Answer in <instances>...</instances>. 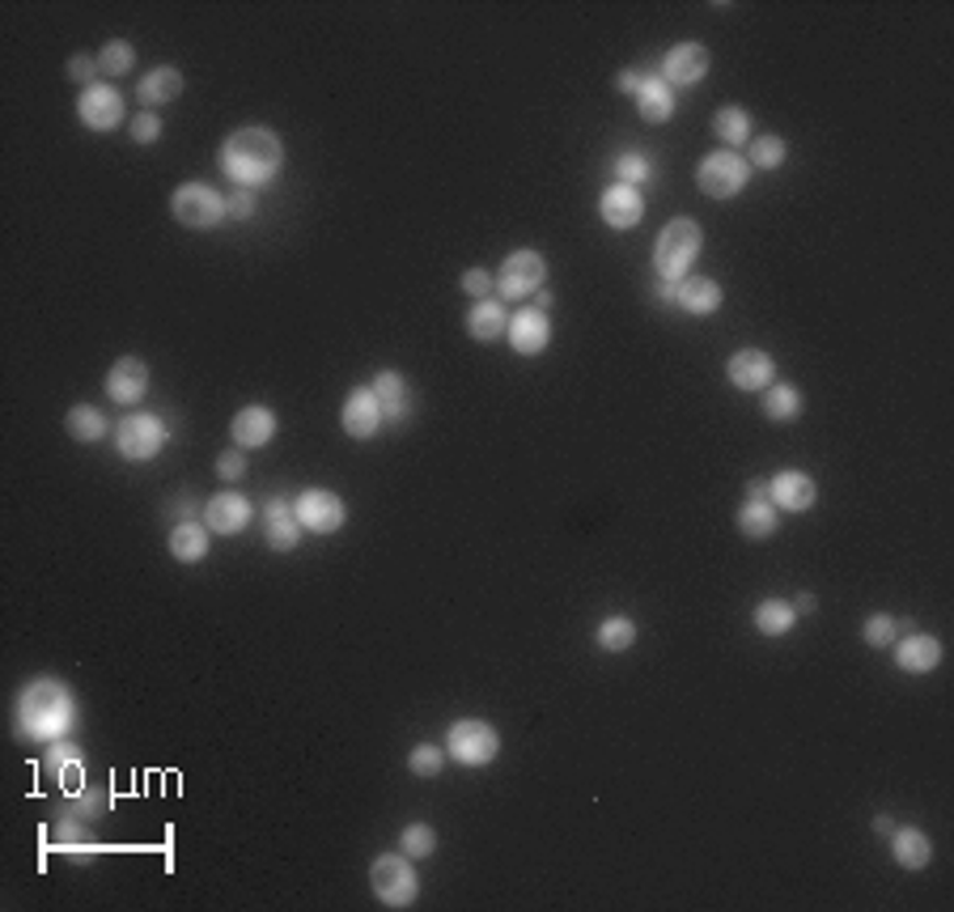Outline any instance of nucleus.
Wrapping results in <instances>:
<instances>
[{"instance_id": "bb28decb", "label": "nucleus", "mask_w": 954, "mask_h": 912, "mask_svg": "<svg viewBox=\"0 0 954 912\" xmlns=\"http://www.w3.org/2000/svg\"><path fill=\"white\" fill-rule=\"evenodd\" d=\"M636 106H640V119L667 124L670 115H674V90H670L658 72H645V81H640V90H636Z\"/></svg>"}, {"instance_id": "e433bc0d", "label": "nucleus", "mask_w": 954, "mask_h": 912, "mask_svg": "<svg viewBox=\"0 0 954 912\" xmlns=\"http://www.w3.org/2000/svg\"><path fill=\"white\" fill-rule=\"evenodd\" d=\"M636 641V624L628 616H606L599 624V646L606 653H624Z\"/></svg>"}, {"instance_id": "1a4fd4ad", "label": "nucleus", "mask_w": 954, "mask_h": 912, "mask_svg": "<svg viewBox=\"0 0 954 912\" xmlns=\"http://www.w3.org/2000/svg\"><path fill=\"white\" fill-rule=\"evenodd\" d=\"M543 281H547V260H543L540 251L522 247V251L506 255V263H501V272H497V294H501V301L535 297L543 289Z\"/></svg>"}, {"instance_id": "5701e85b", "label": "nucleus", "mask_w": 954, "mask_h": 912, "mask_svg": "<svg viewBox=\"0 0 954 912\" xmlns=\"http://www.w3.org/2000/svg\"><path fill=\"white\" fill-rule=\"evenodd\" d=\"M370 391L378 395L386 424L408 421V412H412V399H408V378H404L399 369H378V374H374V383H370Z\"/></svg>"}, {"instance_id": "ea45409f", "label": "nucleus", "mask_w": 954, "mask_h": 912, "mask_svg": "<svg viewBox=\"0 0 954 912\" xmlns=\"http://www.w3.org/2000/svg\"><path fill=\"white\" fill-rule=\"evenodd\" d=\"M649 179H654V162H649L645 153L628 149V153H620V158H615V183H628V187H645Z\"/></svg>"}, {"instance_id": "2f4dec72", "label": "nucleus", "mask_w": 954, "mask_h": 912, "mask_svg": "<svg viewBox=\"0 0 954 912\" xmlns=\"http://www.w3.org/2000/svg\"><path fill=\"white\" fill-rule=\"evenodd\" d=\"M713 132H717V140H722L726 149H742V145L751 140V115H747L742 106H722V111L713 115Z\"/></svg>"}, {"instance_id": "b1692460", "label": "nucleus", "mask_w": 954, "mask_h": 912, "mask_svg": "<svg viewBox=\"0 0 954 912\" xmlns=\"http://www.w3.org/2000/svg\"><path fill=\"white\" fill-rule=\"evenodd\" d=\"M467 335L472 340H479V344H492V340H501L506 335V327H509V310H506V301L501 297H479L476 306L467 310Z\"/></svg>"}, {"instance_id": "de8ad7c7", "label": "nucleus", "mask_w": 954, "mask_h": 912, "mask_svg": "<svg viewBox=\"0 0 954 912\" xmlns=\"http://www.w3.org/2000/svg\"><path fill=\"white\" fill-rule=\"evenodd\" d=\"M106 807H111V798H106L102 789H81V794H77V814H86V819H98Z\"/></svg>"}, {"instance_id": "f257e3e1", "label": "nucleus", "mask_w": 954, "mask_h": 912, "mask_svg": "<svg viewBox=\"0 0 954 912\" xmlns=\"http://www.w3.org/2000/svg\"><path fill=\"white\" fill-rule=\"evenodd\" d=\"M13 721H18V734H22V739H34V743L72 739L77 696H72V687L64 684V680H56V675H38V680H31V684L18 692Z\"/></svg>"}, {"instance_id": "3c124183", "label": "nucleus", "mask_w": 954, "mask_h": 912, "mask_svg": "<svg viewBox=\"0 0 954 912\" xmlns=\"http://www.w3.org/2000/svg\"><path fill=\"white\" fill-rule=\"evenodd\" d=\"M794 612H797V616H810V612H815V594H806V590H802V594H797V603H794Z\"/></svg>"}, {"instance_id": "7ed1b4c3", "label": "nucleus", "mask_w": 954, "mask_h": 912, "mask_svg": "<svg viewBox=\"0 0 954 912\" xmlns=\"http://www.w3.org/2000/svg\"><path fill=\"white\" fill-rule=\"evenodd\" d=\"M700 247H704V233L692 217H674L667 221V229L658 233L654 242V267L667 285H679L692 276V263L700 260Z\"/></svg>"}, {"instance_id": "5fc2aeb1", "label": "nucleus", "mask_w": 954, "mask_h": 912, "mask_svg": "<svg viewBox=\"0 0 954 912\" xmlns=\"http://www.w3.org/2000/svg\"><path fill=\"white\" fill-rule=\"evenodd\" d=\"M547 306H552V294H547V289H540V294H535V310H543V315H547Z\"/></svg>"}, {"instance_id": "f03ea898", "label": "nucleus", "mask_w": 954, "mask_h": 912, "mask_svg": "<svg viewBox=\"0 0 954 912\" xmlns=\"http://www.w3.org/2000/svg\"><path fill=\"white\" fill-rule=\"evenodd\" d=\"M285 170V140L272 128H238L225 136L222 145V174L234 187H268Z\"/></svg>"}, {"instance_id": "4be33fe9", "label": "nucleus", "mask_w": 954, "mask_h": 912, "mask_svg": "<svg viewBox=\"0 0 954 912\" xmlns=\"http://www.w3.org/2000/svg\"><path fill=\"white\" fill-rule=\"evenodd\" d=\"M302 522L293 514V501H268V510H263V539H268V548L272 552H293L297 544H302Z\"/></svg>"}, {"instance_id": "9d476101", "label": "nucleus", "mask_w": 954, "mask_h": 912, "mask_svg": "<svg viewBox=\"0 0 954 912\" xmlns=\"http://www.w3.org/2000/svg\"><path fill=\"white\" fill-rule=\"evenodd\" d=\"M293 514L302 522V531H310V535H336L349 518L344 501L331 489H306L293 501Z\"/></svg>"}, {"instance_id": "473e14b6", "label": "nucleus", "mask_w": 954, "mask_h": 912, "mask_svg": "<svg viewBox=\"0 0 954 912\" xmlns=\"http://www.w3.org/2000/svg\"><path fill=\"white\" fill-rule=\"evenodd\" d=\"M747 145H751V149H747V166H751V170H776V166H785V158H790V145H785V136H776V132L751 136Z\"/></svg>"}, {"instance_id": "ddd939ff", "label": "nucleus", "mask_w": 954, "mask_h": 912, "mask_svg": "<svg viewBox=\"0 0 954 912\" xmlns=\"http://www.w3.org/2000/svg\"><path fill=\"white\" fill-rule=\"evenodd\" d=\"M506 340H509V349H513L518 357H540L543 349L552 344V323H547V315H543V310H535V306H522V310H513V315H509Z\"/></svg>"}, {"instance_id": "6ab92c4d", "label": "nucleus", "mask_w": 954, "mask_h": 912, "mask_svg": "<svg viewBox=\"0 0 954 912\" xmlns=\"http://www.w3.org/2000/svg\"><path fill=\"white\" fill-rule=\"evenodd\" d=\"M599 217H603L611 229H633L640 217H645V196H640V187H628V183H611L603 187V196H599Z\"/></svg>"}, {"instance_id": "72a5a7b5", "label": "nucleus", "mask_w": 954, "mask_h": 912, "mask_svg": "<svg viewBox=\"0 0 954 912\" xmlns=\"http://www.w3.org/2000/svg\"><path fill=\"white\" fill-rule=\"evenodd\" d=\"M794 624L797 612L794 603H785V598H763L760 607H756V628H760L763 637H785Z\"/></svg>"}, {"instance_id": "0eeeda50", "label": "nucleus", "mask_w": 954, "mask_h": 912, "mask_svg": "<svg viewBox=\"0 0 954 912\" xmlns=\"http://www.w3.org/2000/svg\"><path fill=\"white\" fill-rule=\"evenodd\" d=\"M751 179V166L742 153L722 149V153H704L696 166V187L708 200H734Z\"/></svg>"}, {"instance_id": "39448f33", "label": "nucleus", "mask_w": 954, "mask_h": 912, "mask_svg": "<svg viewBox=\"0 0 954 912\" xmlns=\"http://www.w3.org/2000/svg\"><path fill=\"white\" fill-rule=\"evenodd\" d=\"M501 751V734L492 730V721L484 717H458L450 730H445V755L463 768H484L492 764Z\"/></svg>"}, {"instance_id": "393cba45", "label": "nucleus", "mask_w": 954, "mask_h": 912, "mask_svg": "<svg viewBox=\"0 0 954 912\" xmlns=\"http://www.w3.org/2000/svg\"><path fill=\"white\" fill-rule=\"evenodd\" d=\"M722 301H726V294H722V285L713 276H688V281H679V294H674V306H683L696 319L717 315Z\"/></svg>"}, {"instance_id": "a211bd4d", "label": "nucleus", "mask_w": 954, "mask_h": 912, "mask_svg": "<svg viewBox=\"0 0 954 912\" xmlns=\"http://www.w3.org/2000/svg\"><path fill=\"white\" fill-rule=\"evenodd\" d=\"M254 518L251 501L242 497V492H217V497H208V505H204V526L213 531V535H238V531H247Z\"/></svg>"}, {"instance_id": "c03bdc74", "label": "nucleus", "mask_w": 954, "mask_h": 912, "mask_svg": "<svg viewBox=\"0 0 954 912\" xmlns=\"http://www.w3.org/2000/svg\"><path fill=\"white\" fill-rule=\"evenodd\" d=\"M458 285H463V294H472L479 301V297H492V289H497V276H488L484 267H467Z\"/></svg>"}, {"instance_id": "8fccbe9b", "label": "nucleus", "mask_w": 954, "mask_h": 912, "mask_svg": "<svg viewBox=\"0 0 954 912\" xmlns=\"http://www.w3.org/2000/svg\"><path fill=\"white\" fill-rule=\"evenodd\" d=\"M640 81H645V72H640V68H624V72L615 77V90H620V94H633V99H636Z\"/></svg>"}, {"instance_id": "423d86ee", "label": "nucleus", "mask_w": 954, "mask_h": 912, "mask_svg": "<svg viewBox=\"0 0 954 912\" xmlns=\"http://www.w3.org/2000/svg\"><path fill=\"white\" fill-rule=\"evenodd\" d=\"M170 442V424L154 417V412H132L120 421L115 429V451L127 458V463H149V458L161 455V446Z\"/></svg>"}, {"instance_id": "49530a36", "label": "nucleus", "mask_w": 954, "mask_h": 912, "mask_svg": "<svg viewBox=\"0 0 954 912\" xmlns=\"http://www.w3.org/2000/svg\"><path fill=\"white\" fill-rule=\"evenodd\" d=\"M217 476H222L225 485H234V480H242L247 476V458H242V451L234 446V451H225V455H217Z\"/></svg>"}, {"instance_id": "09e8293b", "label": "nucleus", "mask_w": 954, "mask_h": 912, "mask_svg": "<svg viewBox=\"0 0 954 912\" xmlns=\"http://www.w3.org/2000/svg\"><path fill=\"white\" fill-rule=\"evenodd\" d=\"M225 213H229V217H238V221H251V217H254V196L247 192V187H238L234 196H225Z\"/></svg>"}, {"instance_id": "9b49d317", "label": "nucleus", "mask_w": 954, "mask_h": 912, "mask_svg": "<svg viewBox=\"0 0 954 912\" xmlns=\"http://www.w3.org/2000/svg\"><path fill=\"white\" fill-rule=\"evenodd\" d=\"M704 72H708V47L704 43H674L667 56H662V81H667L670 90H692L704 81Z\"/></svg>"}, {"instance_id": "37998d69", "label": "nucleus", "mask_w": 954, "mask_h": 912, "mask_svg": "<svg viewBox=\"0 0 954 912\" xmlns=\"http://www.w3.org/2000/svg\"><path fill=\"white\" fill-rule=\"evenodd\" d=\"M127 132L136 145H154V140H161V119L154 111H140L136 119H127Z\"/></svg>"}, {"instance_id": "20e7f679", "label": "nucleus", "mask_w": 954, "mask_h": 912, "mask_svg": "<svg viewBox=\"0 0 954 912\" xmlns=\"http://www.w3.org/2000/svg\"><path fill=\"white\" fill-rule=\"evenodd\" d=\"M370 887L378 896L382 909H412L420 896V879L408 853H382L370 866Z\"/></svg>"}, {"instance_id": "c756f323", "label": "nucleus", "mask_w": 954, "mask_h": 912, "mask_svg": "<svg viewBox=\"0 0 954 912\" xmlns=\"http://www.w3.org/2000/svg\"><path fill=\"white\" fill-rule=\"evenodd\" d=\"M136 94H140V102H145V106L174 102L179 94H183V72H179V68H170V65L149 68V72L140 77V86H136Z\"/></svg>"}, {"instance_id": "c9c22d12", "label": "nucleus", "mask_w": 954, "mask_h": 912, "mask_svg": "<svg viewBox=\"0 0 954 912\" xmlns=\"http://www.w3.org/2000/svg\"><path fill=\"white\" fill-rule=\"evenodd\" d=\"M47 773H56L64 785H72V773L86 764V751L77 748L72 739H60V743H47V755H43Z\"/></svg>"}, {"instance_id": "4c0bfd02", "label": "nucleus", "mask_w": 954, "mask_h": 912, "mask_svg": "<svg viewBox=\"0 0 954 912\" xmlns=\"http://www.w3.org/2000/svg\"><path fill=\"white\" fill-rule=\"evenodd\" d=\"M132 65H136V47H132L127 38H111V43L102 47V56H98L102 77H127Z\"/></svg>"}, {"instance_id": "f8f14e48", "label": "nucleus", "mask_w": 954, "mask_h": 912, "mask_svg": "<svg viewBox=\"0 0 954 912\" xmlns=\"http://www.w3.org/2000/svg\"><path fill=\"white\" fill-rule=\"evenodd\" d=\"M77 119L86 124L90 132H115L124 124V99H120V90L115 86H90V90H81V99H77Z\"/></svg>"}, {"instance_id": "58836bf2", "label": "nucleus", "mask_w": 954, "mask_h": 912, "mask_svg": "<svg viewBox=\"0 0 954 912\" xmlns=\"http://www.w3.org/2000/svg\"><path fill=\"white\" fill-rule=\"evenodd\" d=\"M399 853H408L412 862L433 857V853H438V832H433L429 823H408V828L399 832Z\"/></svg>"}, {"instance_id": "412c9836", "label": "nucleus", "mask_w": 954, "mask_h": 912, "mask_svg": "<svg viewBox=\"0 0 954 912\" xmlns=\"http://www.w3.org/2000/svg\"><path fill=\"white\" fill-rule=\"evenodd\" d=\"M895 666L904 675H933L942 666V641L929 637V632H908L899 646H895Z\"/></svg>"}, {"instance_id": "79ce46f5", "label": "nucleus", "mask_w": 954, "mask_h": 912, "mask_svg": "<svg viewBox=\"0 0 954 912\" xmlns=\"http://www.w3.org/2000/svg\"><path fill=\"white\" fill-rule=\"evenodd\" d=\"M895 632H899V624H895L887 612H874V616L861 624V637H865L870 650H887V646H895Z\"/></svg>"}, {"instance_id": "864d4df0", "label": "nucleus", "mask_w": 954, "mask_h": 912, "mask_svg": "<svg viewBox=\"0 0 954 912\" xmlns=\"http://www.w3.org/2000/svg\"><path fill=\"white\" fill-rule=\"evenodd\" d=\"M874 832H878V836H890V832H895V823H890V814H878V819H874Z\"/></svg>"}, {"instance_id": "dca6fc26", "label": "nucleus", "mask_w": 954, "mask_h": 912, "mask_svg": "<svg viewBox=\"0 0 954 912\" xmlns=\"http://www.w3.org/2000/svg\"><path fill=\"white\" fill-rule=\"evenodd\" d=\"M229 433H234V446H238V451H263V446L276 437V412L263 408V403H247V408L234 412Z\"/></svg>"}, {"instance_id": "7c9ffc66", "label": "nucleus", "mask_w": 954, "mask_h": 912, "mask_svg": "<svg viewBox=\"0 0 954 912\" xmlns=\"http://www.w3.org/2000/svg\"><path fill=\"white\" fill-rule=\"evenodd\" d=\"M64 429H68V437H72V442H86V446H94V442H102V437H106V417H102V408H94V403H77V408H68Z\"/></svg>"}, {"instance_id": "6e6552de", "label": "nucleus", "mask_w": 954, "mask_h": 912, "mask_svg": "<svg viewBox=\"0 0 954 912\" xmlns=\"http://www.w3.org/2000/svg\"><path fill=\"white\" fill-rule=\"evenodd\" d=\"M170 213L174 221L188 229H217L229 217L225 213V196L208 183H183L174 200H170Z\"/></svg>"}, {"instance_id": "a878e982", "label": "nucleus", "mask_w": 954, "mask_h": 912, "mask_svg": "<svg viewBox=\"0 0 954 912\" xmlns=\"http://www.w3.org/2000/svg\"><path fill=\"white\" fill-rule=\"evenodd\" d=\"M208 535H213V531H208L204 522L183 518V522H174V531H170L166 548H170V556H174V560L195 565V560H204V556H208Z\"/></svg>"}, {"instance_id": "f3484780", "label": "nucleus", "mask_w": 954, "mask_h": 912, "mask_svg": "<svg viewBox=\"0 0 954 912\" xmlns=\"http://www.w3.org/2000/svg\"><path fill=\"white\" fill-rule=\"evenodd\" d=\"M768 501L776 510H785V514H806L819 501V485L806 471H776L768 480Z\"/></svg>"}, {"instance_id": "f704fd0d", "label": "nucleus", "mask_w": 954, "mask_h": 912, "mask_svg": "<svg viewBox=\"0 0 954 912\" xmlns=\"http://www.w3.org/2000/svg\"><path fill=\"white\" fill-rule=\"evenodd\" d=\"M797 412H802V391H797L794 383L763 387V417L768 421H794Z\"/></svg>"}, {"instance_id": "2eb2a0df", "label": "nucleus", "mask_w": 954, "mask_h": 912, "mask_svg": "<svg viewBox=\"0 0 954 912\" xmlns=\"http://www.w3.org/2000/svg\"><path fill=\"white\" fill-rule=\"evenodd\" d=\"M106 395H111V403H120V408H136L145 395H149V365L140 357H120L111 369H106Z\"/></svg>"}, {"instance_id": "4468645a", "label": "nucleus", "mask_w": 954, "mask_h": 912, "mask_svg": "<svg viewBox=\"0 0 954 912\" xmlns=\"http://www.w3.org/2000/svg\"><path fill=\"white\" fill-rule=\"evenodd\" d=\"M340 424H344V433H349L352 442L378 437V429L386 424L378 395L370 391V387H352V395L344 399V408H340Z\"/></svg>"}, {"instance_id": "a19ab883", "label": "nucleus", "mask_w": 954, "mask_h": 912, "mask_svg": "<svg viewBox=\"0 0 954 912\" xmlns=\"http://www.w3.org/2000/svg\"><path fill=\"white\" fill-rule=\"evenodd\" d=\"M408 768H412V777H438L445 768V748H438V743H416L412 755H408Z\"/></svg>"}, {"instance_id": "603ef678", "label": "nucleus", "mask_w": 954, "mask_h": 912, "mask_svg": "<svg viewBox=\"0 0 954 912\" xmlns=\"http://www.w3.org/2000/svg\"><path fill=\"white\" fill-rule=\"evenodd\" d=\"M674 294H679V285H667V281L658 285V301H667V306H674Z\"/></svg>"}, {"instance_id": "a18cd8bd", "label": "nucleus", "mask_w": 954, "mask_h": 912, "mask_svg": "<svg viewBox=\"0 0 954 912\" xmlns=\"http://www.w3.org/2000/svg\"><path fill=\"white\" fill-rule=\"evenodd\" d=\"M64 72H68V81H77V86L90 90V86H98V72H102V68H98V60H90V56H72Z\"/></svg>"}, {"instance_id": "cd10ccee", "label": "nucleus", "mask_w": 954, "mask_h": 912, "mask_svg": "<svg viewBox=\"0 0 954 912\" xmlns=\"http://www.w3.org/2000/svg\"><path fill=\"white\" fill-rule=\"evenodd\" d=\"M734 522H738V535H742V539H768V535H776L781 510H776L768 497H747Z\"/></svg>"}, {"instance_id": "c85d7f7f", "label": "nucleus", "mask_w": 954, "mask_h": 912, "mask_svg": "<svg viewBox=\"0 0 954 912\" xmlns=\"http://www.w3.org/2000/svg\"><path fill=\"white\" fill-rule=\"evenodd\" d=\"M890 853H895V862L904 870H924L933 862V845H929V836L921 828H895L890 832Z\"/></svg>"}, {"instance_id": "aec40b11", "label": "nucleus", "mask_w": 954, "mask_h": 912, "mask_svg": "<svg viewBox=\"0 0 954 912\" xmlns=\"http://www.w3.org/2000/svg\"><path fill=\"white\" fill-rule=\"evenodd\" d=\"M726 374H730V383L738 391H763V387L776 383V361L768 357L763 349H738L730 365H726Z\"/></svg>"}]
</instances>
